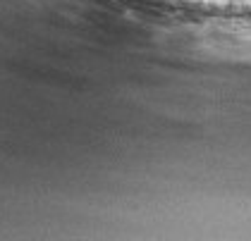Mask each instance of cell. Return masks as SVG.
Wrapping results in <instances>:
<instances>
[{
  "label": "cell",
  "mask_w": 251,
  "mask_h": 241,
  "mask_svg": "<svg viewBox=\"0 0 251 241\" xmlns=\"http://www.w3.org/2000/svg\"><path fill=\"white\" fill-rule=\"evenodd\" d=\"M213 2H215V5H227L230 0H213Z\"/></svg>",
  "instance_id": "cell-1"
}]
</instances>
